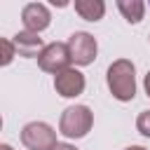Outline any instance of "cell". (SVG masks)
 Here are the masks:
<instances>
[{
  "label": "cell",
  "mask_w": 150,
  "mask_h": 150,
  "mask_svg": "<svg viewBox=\"0 0 150 150\" xmlns=\"http://www.w3.org/2000/svg\"><path fill=\"white\" fill-rule=\"evenodd\" d=\"M0 49H2V56H0V66H9L12 59L16 56V47L9 38H0Z\"/></svg>",
  "instance_id": "cell-11"
},
{
  "label": "cell",
  "mask_w": 150,
  "mask_h": 150,
  "mask_svg": "<svg viewBox=\"0 0 150 150\" xmlns=\"http://www.w3.org/2000/svg\"><path fill=\"white\" fill-rule=\"evenodd\" d=\"M21 21H23V30L30 33H42L45 28H49L52 23V12L47 5L42 2H28L21 9Z\"/></svg>",
  "instance_id": "cell-7"
},
{
  "label": "cell",
  "mask_w": 150,
  "mask_h": 150,
  "mask_svg": "<svg viewBox=\"0 0 150 150\" xmlns=\"http://www.w3.org/2000/svg\"><path fill=\"white\" fill-rule=\"evenodd\" d=\"M68 49H70V59L75 66H89L96 61V54H98L96 38L87 30H75L68 38Z\"/></svg>",
  "instance_id": "cell-4"
},
{
  "label": "cell",
  "mask_w": 150,
  "mask_h": 150,
  "mask_svg": "<svg viewBox=\"0 0 150 150\" xmlns=\"http://www.w3.org/2000/svg\"><path fill=\"white\" fill-rule=\"evenodd\" d=\"M84 87H87V80H84V75H82L77 68H66L63 73L54 75V89H56V94L63 96V98H75V96H80V94L84 91Z\"/></svg>",
  "instance_id": "cell-6"
},
{
  "label": "cell",
  "mask_w": 150,
  "mask_h": 150,
  "mask_svg": "<svg viewBox=\"0 0 150 150\" xmlns=\"http://www.w3.org/2000/svg\"><path fill=\"white\" fill-rule=\"evenodd\" d=\"M124 150H148V148H143V145H129V148H124Z\"/></svg>",
  "instance_id": "cell-15"
},
{
  "label": "cell",
  "mask_w": 150,
  "mask_h": 150,
  "mask_svg": "<svg viewBox=\"0 0 150 150\" xmlns=\"http://www.w3.org/2000/svg\"><path fill=\"white\" fill-rule=\"evenodd\" d=\"M117 9L129 23H141L145 14V2L141 0H117Z\"/></svg>",
  "instance_id": "cell-10"
},
{
  "label": "cell",
  "mask_w": 150,
  "mask_h": 150,
  "mask_svg": "<svg viewBox=\"0 0 150 150\" xmlns=\"http://www.w3.org/2000/svg\"><path fill=\"white\" fill-rule=\"evenodd\" d=\"M12 42L16 47V54L23 56V59H38L42 54V49H45L40 33H30V30H19L12 38Z\"/></svg>",
  "instance_id": "cell-8"
},
{
  "label": "cell",
  "mask_w": 150,
  "mask_h": 150,
  "mask_svg": "<svg viewBox=\"0 0 150 150\" xmlns=\"http://www.w3.org/2000/svg\"><path fill=\"white\" fill-rule=\"evenodd\" d=\"M52 150H77L75 145H70V143H56Z\"/></svg>",
  "instance_id": "cell-13"
},
{
  "label": "cell",
  "mask_w": 150,
  "mask_h": 150,
  "mask_svg": "<svg viewBox=\"0 0 150 150\" xmlns=\"http://www.w3.org/2000/svg\"><path fill=\"white\" fill-rule=\"evenodd\" d=\"M21 143L28 150H52L56 141V131L47 122H28L21 129Z\"/></svg>",
  "instance_id": "cell-3"
},
{
  "label": "cell",
  "mask_w": 150,
  "mask_h": 150,
  "mask_svg": "<svg viewBox=\"0 0 150 150\" xmlns=\"http://www.w3.org/2000/svg\"><path fill=\"white\" fill-rule=\"evenodd\" d=\"M143 87H145V94L150 96V70L145 73V77H143Z\"/></svg>",
  "instance_id": "cell-14"
},
{
  "label": "cell",
  "mask_w": 150,
  "mask_h": 150,
  "mask_svg": "<svg viewBox=\"0 0 150 150\" xmlns=\"http://www.w3.org/2000/svg\"><path fill=\"white\" fill-rule=\"evenodd\" d=\"M70 63H73V59H70L68 42H49V45H45L42 54L38 56V66L45 73H54V75L70 68Z\"/></svg>",
  "instance_id": "cell-5"
},
{
  "label": "cell",
  "mask_w": 150,
  "mask_h": 150,
  "mask_svg": "<svg viewBox=\"0 0 150 150\" xmlns=\"http://www.w3.org/2000/svg\"><path fill=\"white\" fill-rule=\"evenodd\" d=\"M136 129L141 136L150 138V110H141L138 117H136Z\"/></svg>",
  "instance_id": "cell-12"
},
{
  "label": "cell",
  "mask_w": 150,
  "mask_h": 150,
  "mask_svg": "<svg viewBox=\"0 0 150 150\" xmlns=\"http://www.w3.org/2000/svg\"><path fill=\"white\" fill-rule=\"evenodd\" d=\"M91 124H94V112L89 105H68L63 112H61V120H59V134H63L66 138H84L89 131H91Z\"/></svg>",
  "instance_id": "cell-2"
},
{
  "label": "cell",
  "mask_w": 150,
  "mask_h": 150,
  "mask_svg": "<svg viewBox=\"0 0 150 150\" xmlns=\"http://www.w3.org/2000/svg\"><path fill=\"white\" fill-rule=\"evenodd\" d=\"M75 12L84 21H101L105 14V2L103 0H75Z\"/></svg>",
  "instance_id": "cell-9"
},
{
  "label": "cell",
  "mask_w": 150,
  "mask_h": 150,
  "mask_svg": "<svg viewBox=\"0 0 150 150\" xmlns=\"http://www.w3.org/2000/svg\"><path fill=\"white\" fill-rule=\"evenodd\" d=\"M148 40H150V35H148Z\"/></svg>",
  "instance_id": "cell-17"
},
{
  "label": "cell",
  "mask_w": 150,
  "mask_h": 150,
  "mask_svg": "<svg viewBox=\"0 0 150 150\" xmlns=\"http://www.w3.org/2000/svg\"><path fill=\"white\" fill-rule=\"evenodd\" d=\"M105 82L112 98L129 103L136 96V66L129 59H117L105 70Z\"/></svg>",
  "instance_id": "cell-1"
},
{
  "label": "cell",
  "mask_w": 150,
  "mask_h": 150,
  "mask_svg": "<svg viewBox=\"0 0 150 150\" xmlns=\"http://www.w3.org/2000/svg\"><path fill=\"white\" fill-rule=\"evenodd\" d=\"M0 150H12V145H7V143H2V145H0Z\"/></svg>",
  "instance_id": "cell-16"
}]
</instances>
